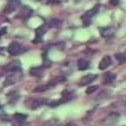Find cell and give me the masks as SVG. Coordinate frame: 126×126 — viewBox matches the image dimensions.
<instances>
[{"instance_id": "obj_1", "label": "cell", "mask_w": 126, "mask_h": 126, "mask_svg": "<svg viewBox=\"0 0 126 126\" xmlns=\"http://www.w3.org/2000/svg\"><path fill=\"white\" fill-rule=\"evenodd\" d=\"M7 50H8V52L10 53V54L18 55V54H20V53H24V52L26 50V48L24 47L23 45L18 43V42L13 41L9 45Z\"/></svg>"}, {"instance_id": "obj_2", "label": "cell", "mask_w": 126, "mask_h": 126, "mask_svg": "<svg viewBox=\"0 0 126 126\" xmlns=\"http://www.w3.org/2000/svg\"><path fill=\"white\" fill-rule=\"evenodd\" d=\"M22 78V72L21 70L19 71H16V72H13L12 75H11L10 76H8L7 78L5 79V81H4V87L6 86H10V85L15 84L16 82H18L20 79Z\"/></svg>"}, {"instance_id": "obj_3", "label": "cell", "mask_w": 126, "mask_h": 126, "mask_svg": "<svg viewBox=\"0 0 126 126\" xmlns=\"http://www.w3.org/2000/svg\"><path fill=\"white\" fill-rule=\"evenodd\" d=\"M99 9H100V5L96 4V5H94L91 10L88 11V12L84 14V16L82 17L83 25H84V26H89V24L91 23L90 18H92V17H94V16L99 12Z\"/></svg>"}, {"instance_id": "obj_4", "label": "cell", "mask_w": 126, "mask_h": 126, "mask_svg": "<svg viewBox=\"0 0 126 126\" xmlns=\"http://www.w3.org/2000/svg\"><path fill=\"white\" fill-rule=\"evenodd\" d=\"M21 6V2H20V0H9L6 4L5 8H4V12L5 13H11V12H14L16 11L17 9Z\"/></svg>"}, {"instance_id": "obj_5", "label": "cell", "mask_w": 126, "mask_h": 126, "mask_svg": "<svg viewBox=\"0 0 126 126\" xmlns=\"http://www.w3.org/2000/svg\"><path fill=\"white\" fill-rule=\"evenodd\" d=\"M119 117H120V115L118 113H110L102 120V124L106 126H111L117 122Z\"/></svg>"}, {"instance_id": "obj_6", "label": "cell", "mask_w": 126, "mask_h": 126, "mask_svg": "<svg viewBox=\"0 0 126 126\" xmlns=\"http://www.w3.org/2000/svg\"><path fill=\"white\" fill-rule=\"evenodd\" d=\"M48 101L45 98H36V99H31V100L28 102L27 107L31 109H37L39 107L42 106V105L47 103Z\"/></svg>"}, {"instance_id": "obj_7", "label": "cell", "mask_w": 126, "mask_h": 126, "mask_svg": "<svg viewBox=\"0 0 126 126\" xmlns=\"http://www.w3.org/2000/svg\"><path fill=\"white\" fill-rule=\"evenodd\" d=\"M47 29H48V27H47V24H45L44 26H39V28H37V29L35 30V32H36V39L33 40V43H39V42L41 40L42 36L44 35V33L47 32Z\"/></svg>"}, {"instance_id": "obj_8", "label": "cell", "mask_w": 126, "mask_h": 126, "mask_svg": "<svg viewBox=\"0 0 126 126\" xmlns=\"http://www.w3.org/2000/svg\"><path fill=\"white\" fill-rule=\"evenodd\" d=\"M96 77H97L96 75H91V74L90 75H87L81 79L79 84L81 85V86H85V85L90 84V83H92L96 79Z\"/></svg>"}, {"instance_id": "obj_9", "label": "cell", "mask_w": 126, "mask_h": 126, "mask_svg": "<svg viewBox=\"0 0 126 126\" xmlns=\"http://www.w3.org/2000/svg\"><path fill=\"white\" fill-rule=\"evenodd\" d=\"M111 63H112L111 58H110V56L107 55V56L102 58V60L100 61L98 67L100 70H105V69H107L110 65H111Z\"/></svg>"}, {"instance_id": "obj_10", "label": "cell", "mask_w": 126, "mask_h": 126, "mask_svg": "<svg viewBox=\"0 0 126 126\" xmlns=\"http://www.w3.org/2000/svg\"><path fill=\"white\" fill-rule=\"evenodd\" d=\"M45 74V70L43 67H31L30 68V75L35 77H42Z\"/></svg>"}, {"instance_id": "obj_11", "label": "cell", "mask_w": 126, "mask_h": 126, "mask_svg": "<svg viewBox=\"0 0 126 126\" xmlns=\"http://www.w3.org/2000/svg\"><path fill=\"white\" fill-rule=\"evenodd\" d=\"M65 81V78L62 76H58V77H54V78H53L50 81H48V82L46 84V87H47V89H51V88H53V87L56 86V85L58 84V83L61 82V81Z\"/></svg>"}, {"instance_id": "obj_12", "label": "cell", "mask_w": 126, "mask_h": 126, "mask_svg": "<svg viewBox=\"0 0 126 126\" xmlns=\"http://www.w3.org/2000/svg\"><path fill=\"white\" fill-rule=\"evenodd\" d=\"M4 70L7 72H16V71L21 70L19 63L17 62H11L10 64H8L6 67H4Z\"/></svg>"}, {"instance_id": "obj_13", "label": "cell", "mask_w": 126, "mask_h": 126, "mask_svg": "<svg viewBox=\"0 0 126 126\" xmlns=\"http://www.w3.org/2000/svg\"><path fill=\"white\" fill-rule=\"evenodd\" d=\"M61 95H62V97H61V100L59 101V103L66 102H67V101H70L71 99L74 98V93L71 92V91H67V90L63 91V92L61 93Z\"/></svg>"}, {"instance_id": "obj_14", "label": "cell", "mask_w": 126, "mask_h": 126, "mask_svg": "<svg viewBox=\"0 0 126 126\" xmlns=\"http://www.w3.org/2000/svg\"><path fill=\"white\" fill-rule=\"evenodd\" d=\"M31 14H32L31 9H29L28 7H24L20 10V12H18V15H17V17H18V18H27L31 16Z\"/></svg>"}, {"instance_id": "obj_15", "label": "cell", "mask_w": 126, "mask_h": 126, "mask_svg": "<svg viewBox=\"0 0 126 126\" xmlns=\"http://www.w3.org/2000/svg\"><path fill=\"white\" fill-rule=\"evenodd\" d=\"M77 66H78V69L80 71L86 70L89 67V62L84 59H80L77 61Z\"/></svg>"}, {"instance_id": "obj_16", "label": "cell", "mask_w": 126, "mask_h": 126, "mask_svg": "<svg viewBox=\"0 0 126 126\" xmlns=\"http://www.w3.org/2000/svg\"><path fill=\"white\" fill-rule=\"evenodd\" d=\"M100 32L102 34V37L108 38V37H112L114 36V32L110 27H103L100 29Z\"/></svg>"}, {"instance_id": "obj_17", "label": "cell", "mask_w": 126, "mask_h": 126, "mask_svg": "<svg viewBox=\"0 0 126 126\" xmlns=\"http://www.w3.org/2000/svg\"><path fill=\"white\" fill-rule=\"evenodd\" d=\"M110 95V93L107 90H102V92H100L96 95V102H102V101H104L105 99L109 98V96Z\"/></svg>"}, {"instance_id": "obj_18", "label": "cell", "mask_w": 126, "mask_h": 126, "mask_svg": "<svg viewBox=\"0 0 126 126\" xmlns=\"http://www.w3.org/2000/svg\"><path fill=\"white\" fill-rule=\"evenodd\" d=\"M46 24H47V26L48 28L49 27L58 28L61 26V22L60 21L59 19H51V20H49V22H47V23H46Z\"/></svg>"}, {"instance_id": "obj_19", "label": "cell", "mask_w": 126, "mask_h": 126, "mask_svg": "<svg viewBox=\"0 0 126 126\" xmlns=\"http://www.w3.org/2000/svg\"><path fill=\"white\" fill-rule=\"evenodd\" d=\"M116 79V75L114 74H108L105 75L104 79H103V83L104 84H111Z\"/></svg>"}, {"instance_id": "obj_20", "label": "cell", "mask_w": 126, "mask_h": 126, "mask_svg": "<svg viewBox=\"0 0 126 126\" xmlns=\"http://www.w3.org/2000/svg\"><path fill=\"white\" fill-rule=\"evenodd\" d=\"M115 57H116V61L120 64H123V63H124L126 61V56L124 53H116L115 55Z\"/></svg>"}, {"instance_id": "obj_21", "label": "cell", "mask_w": 126, "mask_h": 126, "mask_svg": "<svg viewBox=\"0 0 126 126\" xmlns=\"http://www.w3.org/2000/svg\"><path fill=\"white\" fill-rule=\"evenodd\" d=\"M59 124V121L57 119H50L47 121L42 126H57Z\"/></svg>"}, {"instance_id": "obj_22", "label": "cell", "mask_w": 126, "mask_h": 126, "mask_svg": "<svg viewBox=\"0 0 126 126\" xmlns=\"http://www.w3.org/2000/svg\"><path fill=\"white\" fill-rule=\"evenodd\" d=\"M14 117L17 121H19V122H23L25 121L27 118V116L26 115H23V114H20V113H16L14 115Z\"/></svg>"}, {"instance_id": "obj_23", "label": "cell", "mask_w": 126, "mask_h": 126, "mask_svg": "<svg viewBox=\"0 0 126 126\" xmlns=\"http://www.w3.org/2000/svg\"><path fill=\"white\" fill-rule=\"evenodd\" d=\"M46 90H47V87H46V85H43V86H39L36 89H34L33 92H44Z\"/></svg>"}, {"instance_id": "obj_24", "label": "cell", "mask_w": 126, "mask_h": 126, "mask_svg": "<svg viewBox=\"0 0 126 126\" xmlns=\"http://www.w3.org/2000/svg\"><path fill=\"white\" fill-rule=\"evenodd\" d=\"M98 89V86H91V87H89L86 90V93L87 94H91V93L94 92V91Z\"/></svg>"}, {"instance_id": "obj_25", "label": "cell", "mask_w": 126, "mask_h": 126, "mask_svg": "<svg viewBox=\"0 0 126 126\" xmlns=\"http://www.w3.org/2000/svg\"><path fill=\"white\" fill-rule=\"evenodd\" d=\"M110 4L112 5H117L119 4V0H110Z\"/></svg>"}, {"instance_id": "obj_26", "label": "cell", "mask_w": 126, "mask_h": 126, "mask_svg": "<svg viewBox=\"0 0 126 126\" xmlns=\"http://www.w3.org/2000/svg\"><path fill=\"white\" fill-rule=\"evenodd\" d=\"M4 33H6V27H3L2 30L0 31V37L3 36V34H4Z\"/></svg>"}, {"instance_id": "obj_27", "label": "cell", "mask_w": 126, "mask_h": 126, "mask_svg": "<svg viewBox=\"0 0 126 126\" xmlns=\"http://www.w3.org/2000/svg\"><path fill=\"white\" fill-rule=\"evenodd\" d=\"M63 126H77V125L75 124H73V123H68V124H65V125H63Z\"/></svg>"}, {"instance_id": "obj_28", "label": "cell", "mask_w": 126, "mask_h": 126, "mask_svg": "<svg viewBox=\"0 0 126 126\" xmlns=\"http://www.w3.org/2000/svg\"><path fill=\"white\" fill-rule=\"evenodd\" d=\"M1 76H2V74H1V73H0V77H1Z\"/></svg>"}]
</instances>
